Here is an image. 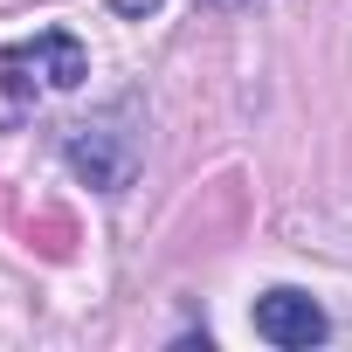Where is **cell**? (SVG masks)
<instances>
[{"mask_svg":"<svg viewBox=\"0 0 352 352\" xmlns=\"http://www.w3.org/2000/svg\"><path fill=\"white\" fill-rule=\"evenodd\" d=\"M63 159H69V173L83 187L124 194L131 173H138V159H145V104L138 97H118V104L90 111L83 124L63 131Z\"/></svg>","mask_w":352,"mask_h":352,"instance_id":"obj_1","label":"cell"},{"mask_svg":"<svg viewBox=\"0 0 352 352\" xmlns=\"http://www.w3.org/2000/svg\"><path fill=\"white\" fill-rule=\"evenodd\" d=\"M0 76H8L14 97H35V90H76L90 76V56L69 28H42L35 42H14L0 56Z\"/></svg>","mask_w":352,"mask_h":352,"instance_id":"obj_2","label":"cell"},{"mask_svg":"<svg viewBox=\"0 0 352 352\" xmlns=\"http://www.w3.org/2000/svg\"><path fill=\"white\" fill-rule=\"evenodd\" d=\"M249 324H256V338H270V345H283V352L324 345V331H331V318H324L318 297H304V290H263L256 311H249Z\"/></svg>","mask_w":352,"mask_h":352,"instance_id":"obj_3","label":"cell"},{"mask_svg":"<svg viewBox=\"0 0 352 352\" xmlns=\"http://www.w3.org/2000/svg\"><path fill=\"white\" fill-rule=\"evenodd\" d=\"M111 8H118V14H152L159 0H111Z\"/></svg>","mask_w":352,"mask_h":352,"instance_id":"obj_4","label":"cell"},{"mask_svg":"<svg viewBox=\"0 0 352 352\" xmlns=\"http://www.w3.org/2000/svg\"><path fill=\"white\" fill-rule=\"evenodd\" d=\"M201 8H221V14H235V8H256V0H201Z\"/></svg>","mask_w":352,"mask_h":352,"instance_id":"obj_5","label":"cell"}]
</instances>
